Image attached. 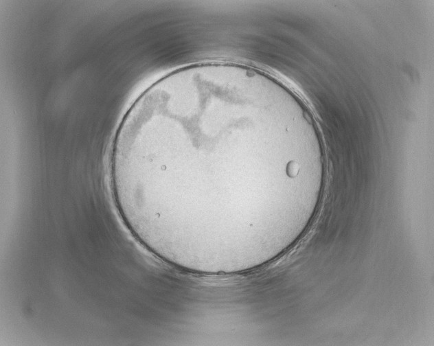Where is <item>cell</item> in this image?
I'll return each instance as SVG.
<instances>
[{
    "label": "cell",
    "mask_w": 434,
    "mask_h": 346,
    "mask_svg": "<svg viewBox=\"0 0 434 346\" xmlns=\"http://www.w3.org/2000/svg\"><path fill=\"white\" fill-rule=\"evenodd\" d=\"M275 145L233 122L194 126L124 149L117 183L144 237L163 242L225 244L251 233L255 168Z\"/></svg>",
    "instance_id": "cell-1"
}]
</instances>
